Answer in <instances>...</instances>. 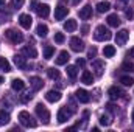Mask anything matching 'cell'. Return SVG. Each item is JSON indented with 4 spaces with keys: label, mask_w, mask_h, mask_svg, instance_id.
I'll list each match as a JSON object with an SVG mask.
<instances>
[{
    "label": "cell",
    "mask_w": 134,
    "mask_h": 132,
    "mask_svg": "<svg viewBox=\"0 0 134 132\" xmlns=\"http://www.w3.org/2000/svg\"><path fill=\"white\" fill-rule=\"evenodd\" d=\"M112 37V33L104 27V25H98L94 31V39L98 40V42H104V40H109Z\"/></svg>",
    "instance_id": "6da1fadb"
},
{
    "label": "cell",
    "mask_w": 134,
    "mask_h": 132,
    "mask_svg": "<svg viewBox=\"0 0 134 132\" xmlns=\"http://www.w3.org/2000/svg\"><path fill=\"white\" fill-rule=\"evenodd\" d=\"M19 121H20V124H22V126H25V128H36V126H37L36 120H34L33 117L27 112V110L19 112Z\"/></svg>",
    "instance_id": "7a4b0ae2"
},
{
    "label": "cell",
    "mask_w": 134,
    "mask_h": 132,
    "mask_svg": "<svg viewBox=\"0 0 134 132\" xmlns=\"http://www.w3.org/2000/svg\"><path fill=\"white\" fill-rule=\"evenodd\" d=\"M34 110H36V115L47 124L48 121H50V112H48V109L44 106V104H36V107H34Z\"/></svg>",
    "instance_id": "3957f363"
},
{
    "label": "cell",
    "mask_w": 134,
    "mask_h": 132,
    "mask_svg": "<svg viewBox=\"0 0 134 132\" xmlns=\"http://www.w3.org/2000/svg\"><path fill=\"white\" fill-rule=\"evenodd\" d=\"M6 39H9L13 44H22L24 42V34L20 31H16V30H6L5 31Z\"/></svg>",
    "instance_id": "277c9868"
},
{
    "label": "cell",
    "mask_w": 134,
    "mask_h": 132,
    "mask_svg": "<svg viewBox=\"0 0 134 132\" xmlns=\"http://www.w3.org/2000/svg\"><path fill=\"white\" fill-rule=\"evenodd\" d=\"M72 115H73V112H72L70 109H67V106H66V107H61V109L58 110V115H56L58 123H66Z\"/></svg>",
    "instance_id": "5b68a950"
},
{
    "label": "cell",
    "mask_w": 134,
    "mask_h": 132,
    "mask_svg": "<svg viewBox=\"0 0 134 132\" xmlns=\"http://www.w3.org/2000/svg\"><path fill=\"white\" fill-rule=\"evenodd\" d=\"M70 48L76 53H81L84 50V42L80 39V37H72L70 39Z\"/></svg>",
    "instance_id": "8992f818"
},
{
    "label": "cell",
    "mask_w": 134,
    "mask_h": 132,
    "mask_svg": "<svg viewBox=\"0 0 134 132\" xmlns=\"http://www.w3.org/2000/svg\"><path fill=\"white\" fill-rule=\"evenodd\" d=\"M128 37H130V31H128V30H120V31H117V34H115V42H117V45H125L126 40H128Z\"/></svg>",
    "instance_id": "52a82bcc"
},
{
    "label": "cell",
    "mask_w": 134,
    "mask_h": 132,
    "mask_svg": "<svg viewBox=\"0 0 134 132\" xmlns=\"http://www.w3.org/2000/svg\"><path fill=\"white\" fill-rule=\"evenodd\" d=\"M19 23H20L22 28L30 30V27H31V23H33V19H31L30 14H20V16H19Z\"/></svg>",
    "instance_id": "ba28073f"
},
{
    "label": "cell",
    "mask_w": 134,
    "mask_h": 132,
    "mask_svg": "<svg viewBox=\"0 0 134 132\" xmlns=\"http://www.w3.org/2000/svg\"><path fill=\"white\" fill-rule=\"evenodd\" d=\"M67 14H69V8H67V6H64V5L56 6V9H55V19H56V20H63V19H66Z\"/></svg>",
    "instance_id": "9c48e42d"
},
{
    "label": "cell",
    "mask_w": 134,
    "mask_h": 132,
    "mask_svg": "<svg viewBox=\"0 0 134 132\" xmlns=\"http://www.w3.org/2000/svg\"><path fill=\"white\" fill-rule=\"evenodd\" d=\"M108 95H109V98L111 99H119V98H122L123 90H122L120 87H117V86H112V87H109Z\"/></svg>",
    "instance_id": "30bf717a"
},
{
    "label": "cell",
    "mask_w": 134,
    "mask_h": 132,
    "mask_svg": "<svg viewBox=\"0 0 134 132\" xmlns=\"http://www.w3.org/2000/svg\"><path fill=\"white\" fill-rule=\"evenodd\" d=\"M34 11L37 13L39 17H44V19H45V17H48V14H50V6L45 5V3H44V5H36V9H34Z\"/></svg>",
    "instance_id": "8fae6325"
},
{
    "label": "cell",
    "mask_w": 134,
    "mask_h": 132,
    "mask_svg": "<svg viewBox=\"0 0 134 132\" xmlns=\"http://www.w3.org/2000/svg\"><path fill=\"white\" fill-rule=\"evenodd\" d=\"M75 97H76V99L80 101V103H89L91 101V97H89V93L84 90V89H78L76 90V93H75Z\"/></svg>",
    "instance_id": "7c38bea8"
},
{
    "label": "cell",
    "mask_w": 134,
    "mask_h": 132,
    "mask_svg": "<svg viewBox=\"0 0 134 132\" xmlns=\"http://www.w3.org/2000/svg\"><path fill=\"white\" fill-rule=\"evenodd\" d=\"M45 99H47L48 103H58V101L61 99V93H59L58 90H48V92L45 93Z\"/></svg>",
    "instance_id": "4fadbf2b"
},
{
    "label": "cell",
    "mask_w": 134,
    "mask_h": 132,
    "mask_svg": "<svg viewBox=\"0 0 134 132\" xmlns=\"http://www.w3.org/2000/svg\"><path fill=\"white\" fill-rule=\"evenodd\" d=\"M91 17H92V6H91V5H86L84 8L80 9V19L87 20V19H91Z\"/></svg>",
    "instance_id": "5bb4252c"
},
{
    "label": "cell",
    "mask_w": 134,
    "mask_h": 132,
    "mask_svg": "<svg viewBox=\"0 0 134 132\" xmlns=\"http://www.w3.org/2000/svg\"><path fill=\"white\" fill-rule=\"evenodd\" d=\"M30 86H31V89H33L34 92H37V90H41V89L44 87V82H42L41 78L33 76V78H30Z\"/></svg>",
    "instance_id": "9a60e30c"
},
{
    "label": "cell",
    "mask_w": 134,
    "mask_h": 132,
    "mask_svg": "<svg viewBox=\"0 0 134 132\" xmlns=\"http://www.w3.org/2000/svg\"><path fill=\"white\" fill-rule=\"evenodd\" d=\"M81 82L86 84V86H92L94 76H92V73H91L89 70H84V71H83V75H81Z\"/></svg>",
    "instance_id": "2e32d148"
},
{
    "label": "cell",
    "mask_w": 134,
    "mask_h": 132,
    "mask_svg": "<svg viewBox=\"0 0 134 132\" xmlns=\"http://www.w3.org/2000/svg\"><path fill=\"white\" fill-rule=\"evenodd\" d=\"M14 64L19 67L20 70H25V68H28L27 59H25L24 56H20V55H16V56H14Z\"/></svg>",
    "instance_id": "e0dca14e"
},
{
    "label": "cell",
    "mask_w": 134,
    "mask_h": 132,
    "mask_svg": "<svg viewBox=\"0 0 134 132\" xmlns=\"http://www.w3.org/2000/svg\"><path fill=\"white\" fill-rule=\"evenodd\" d=\"M106 22H108V25L112 27V28H117V27L120 25V19H119L117 14H109L108 19H106Z\"/></svg>",
    "instance_id": "ac0fdd59"
},
{
    "label": "cell",
    "mask_w": 134,
    "mask_h": 132,
    "mask_svg": "<svg viewBox=\"0 0 134 132\" xmlns=\"http://www.w3.org/2000/svg\"><path fill=\"white\" fill-rule=\"evenodd\" d=\"M11 87H13V90L19 92V90H22V89L25 87V82H24L22 79H19V78H14V79L11 81Z\"/></svg>",
    "instance_id": "d6986e66"
},
{
    "label": "cell",
    "mask_w": 134,
    "mask_h": 132,
    "mask_svg": "<svg viewBox=\"0 0 134 132\" xmlns=\"http://www.w3.org/2000/svg\"><path fill=\"white\" fill-rule=\"evenodd\" d=\"M69 53L67 51H61L59 55H58V58H56V64L58 65H64V64H67V61H69Z\"/></svg>",
    "instance_id": "ffe728a7"
},
{
    "label": "cell",
    "mask_w": 134,
    "mask_h": 132,
    "mask_svg": "<svg viewBox=\"0 0 134 132\" xmlns=\"http://www.w3.org/2000/svg\"><path fill=\"white\" fill-rule=\"evenodd\" d=\"M92 68L95 70L97 76H101V75H103V70H104V64H103L101 61H94V62H92Z\"/></svg>",
    "instance_id": "44dd1931"
},
{
    "label": "cell",
    "mask_w": 134,
    "mask_h": 132,
    "mask_svg": "<svg viewBox=\"0 0 134 132\" xmlns=\"http://www.w3.org/2000/svg\"><path fill=\"white\" fill-rule=\"evenodd\" d=\"M76 20H73V19H69L67 22H64V30L69 31V33H72V31H75L76 30Z\"/></svg>",
    "instance_id": "7402d4cb"
},
{
    "label": "cell",
    "mask_w": 134,
    "mask_h": 132,
    "mask_svg": "<svg viewBox=\"0 0 134 132\" xmlns=\"http://www.w3.org/2000/svg\"><path fill=\"white\" fill-rule=\"evenodd\" d=\"M22 53H24L27 58H36V56H37V51H36L34 47H24V48H22Z\"/></svg>",
    "instance_id": "603a6c76"
},
{
    "label": "cell",
    "mask_w": 134,
    "mask_h": 132,
    "mask_svg": "<svg viewBox=\"0 0 134 132\" xmlns=\"http://www.w3.org/2000/svg\"><path fill=\"white\" fill-rule=\"evenodd\" d=\"M109 9H111V3H109L108 0L100 2V3L97 5V11H98V13H108Z\"/></svg>",
    "instance_id": "cb8c5ba5"
},
{
    "label": "cell",
    "mask_w": 134,
    "mask_h": 132,
    "mask_svg": "<svg viewBox=\"0 0 134 132\" xmlns=\"http://www.w3.org/2000/svg\"><path fill=\"white\" fill-rule=\"evenodd\" d=\"M36 33L39 37H45L47 34H48V27L47 25H44V23H39L37 25V28H36Z\"/></svg>",
    "instance_id": "d4e9b609"
},
{
    "label": "cell",
    "mask_w": 134,
    "mask_h": 132,
    "mask_svg": "<svg viewBox=\"0 0 134 132\" xmlns=\"http://www.w3.org/2000/svg\"><path fill=\"white\" fill-rule=\"evenodd\" d=\"M103 55H104V58H112V56L115 55V48H114L112 45H106V47L103 48Z\"/></svg>",
    "instance_id": "484cf974"
},
{
    "label": "cell",
    "mask_w": 134,
    "mask_h": 132,
    "mask_svg": "<svg viewBox=\"0 0 134 132\" xmlns=\"http://www.w3.org/2000/svg\"><path fill=\"white\" fill-rule=\"evenodd\" d=\"M9 123V113L5 110H0V126H5Z\"/></svg>",
    "instance_id": "4316f807"
},
{
    "label": "cell",
    "mask_w": 134,
    "mask_h": 132,
    "mask_svg": "<svg viewBox=\"0 0 134 132\" xmlns=\"http://www.w3.org/2000/svg\"><path fill=\"white\" fill-rule=\"evenodd\" d=\"M0 70L5 71V73L11 71V65H9V62H8L5 58H0Z\"/></svg>",
    "instance_id": "83f0119b"
},
{
    "label": "cell",
    "mask_w": 134,
    "mask_h": 132,
    "mask_svg": "<svg viewBox=\"0 0 134 132\" xmlns=\"http://www.w3.org/2000/svg\"><path fill=\"white\" fill-rule=\"evenodd\" d=\"M53 53H55V48H53L52 45H47V47L44 48V58H45V59H52Z\"/></svg>",
    "instance_id": "f1b7e54d"
},
{
    "label": "cell",
    "mask_w": 134,
    "mask_h": 132,
    "mask_svg": "<svg viewBox=\"0 0 134 132\" xmlns=\"http://www.w3.org/2000/svg\"><path fill=\"white\" fill-rule=\"evenodd\" d=\"M47 75H48L50 79H58L59 78V70H56L55 67H52V68L47 70Z\"/></svg>",
    "instance_id": "f546056e"
},
{
    "label": "cell",
    "mask_w": 134,
    "mask_h": 132,
    "mask_svg": "<svg viewBox=\"0 0 134 132\" xmlns=\"http://www.w3.org/2000/svg\"><path fill=\"white\" fill-rule=\"evenodd\" d=\"M120 82H122L123 86H126V87H131L134 84V79L131 76H122V78H120Z\"/></svg>",
    "instance_id": "4dcf8cb0"
},
{
    "label": "cell",
    "mask_w": 134,
    "mask_h": 132,
    "mask_svg": "<svg viewBox=\"0 0 134 132\" xmlns=\"http://www.w3.org/2000/svg\"><path fill=\"white\" fill-rule=\"evenodd\" d=\"M76 67L75 65H67V75H69V78H72V79H75L76 78Z\"/></svg>",
    "instance_id": "1f68e13d"
},
{
    "label": "cell",
    "mask_w": 134,
    "mask_h": 132,
    "mask_svg": "<svg viewBox=\"0 0 134 132\" xmlns=\"http://www.w3.org/2000/svg\"><path fill=\"white\" fill-rule=\"evenodd\" d=\"M111 123H112V121H111V118H109L108 115H101L100 117V124L101 126H111Z\"/></svg>",
    "instance_id": "d6a6232c"
},
{
    "label": "cell",
    "mask_w": 134,
    "mask_h": 132,
    "mask_svg": "<svg viewBox=\"0 0 134 132\" xmlns=\"http://www.w3.org/2000/svg\"><path fill=\"white\" fill-rule=\"evenodd\" d=\"M122 70H125V71H133V70H134L133 62H130V61H125V62H123V65H122Z\"/></svg>",
    "instance_id": "836d02e7"
},
{
    "label": "cell",
    "mask_w": 134,
    "mask_h": 132,
    "mask_svg": "<svg viewBox=\"0 0 134 132\" xmlns=\"http://www.w3.org/2000/svg\"><path fill=\"white\" fill-rule=\"evenodd\" d=\"M64 40H66V37H64V34H63V33H55V42L63 44Z\"/></svg>",
    "instance_id": "e575fe53"
},
{
    "label": "cell",
    "mask_w": 134,
    "mask_h": 132,
    "mask_svg": "<svg viewBox=\"0 0 134 132\" xmlns=\"http://www.w3.org/2000/svg\"><path fill=\"white\" fill-rule=\"evenodd\" d=\"M24 2L25 0H11V5H13V8H17L19 9V8L24 6Z\"/></svg>",
    "instance_id": "d590c367"
},
{
    "label": "cell",
    "mask_w": 134,
    "mask_h": 132,
    "mask_svg": "<svg viewBox=\"0 0 134 132\" xmlns=\"http://www.w3.org/2000/svg\"><path fill=\"white\" fill-rule=\"evenodd\" d=\"M125 14H126V17H128V19H133V17H134V8L130 6V9H126V13H125Z\"/></svg>",
    "instance_id": "8d00e7d4"
},
{
    "label": "cell",
    "mask_w": 134,
    "mask_h": 132,
    "mask_svg": "<svg viewBox=\"0 0 134 132\" xmlns=\"http://www.w3.org/2000/svg\"><path fill=\"white\" fill-rule=\"evenodd\" d=\"M95 55H97V48H91L89 50V58H95Z\"/></svg>",
    "instance_id": "74e56055"
},
{
    "label": "cell",
    "mask_w": 134,
    "mask_h": 132,
    "mask_svg": "<svg viewBox=\"0 0 134 132\" xmlns=\"http://www.w3.org/2000/svg\"><path fill=\"white\" fill-rule=\"evenodd\" d=\"M76 65L83 67V65H84V59H81V58H78V59H76Z\"/></svg>",
    "instance_id": "f35d334b"
},
{
    "label": "cell",
    "mask_w": 134,
    "mask_h": 132,
    "mask_svg": "<svg viewBox=\"0 0 134 132\" xmlns=\"http://www.w3.org/2000/svg\"><path fill=\"white\" fill-rule=\"evenodd\" d=\"M106 107H108V110H109V112H114V106H112V104H108Z\"/></svg>",
    "instance_id": "ab89813d"
},
{
    "label": "cell",
    "mask_w": 134,
    "mask_h": 132,
    "mask_svg": "<svg viewBox=\"0 0 134 132\" xmlns=\"http://www.w3.org/2000/svg\"><path fill=\"white\" fill-rule=\"evenodd\" d=\"M87 30H89V28H87V27L84 25V27H83V33H84V34H87Z\"/></svg>",
    "instance_id": "60d3db41"
},
{
    "label": "cell",
    "mask_w": 134,
    "mask_h": 132,
    "mask_svg": "<svg viewBox=\"0 0 134 132\" xmlns=\"http://www.w3.org/2000/svg\"><path fill=\"white\" fill-rule=\"evenodd\" d=\"M80 2H83V0H72V3H73V5H78Z\"/></svg>",
    "instance_id": "b9f144b4"
},
{
    "label": "cell",
    "mask_w": 134,
    "mask_h": 132,
    "mask_svg": "<svg viewBox=\"0 0 134 132\" xmlns=\"http://www.w3.org/2000/svg\"><path fill=\"white\" fill-rule=\"evenodd\" d=\"M130 55H131V58H134V47L131 48V51H130Z\"/></svg>",
    "instance_id": "7bdbcfd3"
},
{
    "label": "cell",
    "mask_w": 134,
    "mask_h": 132,
    "mask_svg": "<svg viewBox=\"0 0 134 132\" xmlns=\"http://www.w3.org/2000/svg\"><path fill=\"white\" fill-rule=\"evenodd\" d=\"M131 120L134 121V109H133V112H131Z\"/></svg>",
    "instance_id": "ee69618b"
},
{
    "label": "cell",
    "mask_w": 134,
    "mask_h": 132,
    "mask_svg": "<svg viewBox=\"0 0 134 132\" xmlns=\"http://www.w3.org/2000/svg\"><path fill=\"white\" fill-rule=\"evenodd\" d=\"M5 5V0H0V6H3Z\"/></svg>",
    "instance_id": "f6af8a7d"
},
{
    "label": "cell",
    "mask_w": 134,
    "mask_h": 132,
    "mask_svg": "<svg viewBox=\"0 0 134 132\" xmlns=\"http://www.w3.org/2000/svg\"><path fill=\"white\" fill-rule=\"evenodd\" d=\"M2 82H3V78H2V76H0V84H2Z\"/></svg>",
    "instance_id": "bcb514c9"
}]
</instances>
